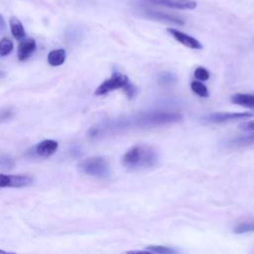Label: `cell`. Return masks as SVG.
<instances>
[{"label": "cell", "mask_w": 254, "mask_h": 254, "mask_svg": "<svg viewBox=\"0 0 254 254\" xmlns=\"http://www.w3.org/2000/svg\"><path fill=\"white\" fill-rule=\"evenodd\" d=\"M9 25H10L11 34L16 40L21 41L25 38L26 32H25L24 26L17 17H11L9 20Z\"/></svg>", "instance_id": "7c38bea8"}, {"label": "cell", "mask_w": 254, "mask_h": 254, "mask_svg": "<svg viewBox=\"0 0 254 254\" xmlns=\"http://www.w3.org/2000/svg\"><path fill=\"white\" fill-rule=\"evenodd\" d=\"M123 89H124L125 93L127 94V96H128L129 98H132V97L135 95V93H136V87H135V85H133L130 81L125 85V87H124Z\"/></svg>", "instance_id": "cb8c5ba5"}, {"label": "cell", "mask_w": 254, "mask_h": 254, "mask_svg": "<svg viewBox=\"0 0 254 254\" xmlns=\"http://www.w3.org/2000/svg\"><path fill=\"white\" fill-rule=\"evenodd\" d=\"M146 250L149 251L150 253H157V254H172V253H177L178 251L167 246H162V245H149L146 247Z\"/></svg>", "instance_id": "ac0fdd59"}, {"label": "cell", "mask_w": 254, "mask_h": 254, "mask_svg": "<svg viewBox=\"0 0 254 254\" xmlns=\"http://www.w3.org/2000/svg\"><path fill=\"white\" fill-rule=\"evenodd\" d=\"M175 79H176L175 75L169 71H163L158 75V82L163 85L171 84L172 82L175 81Z\"/></svg>", "instance_id": "ffe728a7"}, {"label": "cell", "mask_w": 254, "mask_h": 254, "mask_svg": "<svg viewBox=\"0 0 254 254\" xmlns=\"http://www.w3.org/2000/svg\"><path fill=\"white\" fill-rule=\"evenodd\" d=\"M13 42L8 38H3L0 40V57L8 56L13 51Z\"/></svg>", "instance_id": "d6986e66"}, {"label": "cell", "mask_w": 254, "mask_h": 254, "mask_svg": "<svg viewBox=\"0 0 254 254\" xmlns=\"http://www.w3.org/2000/svg\"><path fill=\"white\" fill-rule=\"evenodd\" d=\"M78 167L83 174L95 178H107L110 174L108 162L100 156L87 158L83 160Z\"/></svg>", "instance_id": "3957f363"}, {"label": "cell", "mask_w": 254, "mask_h": 254, "mask_svg": "<svg viewBox=\"0 0 254 254\" xmlns=\"http://www.w3.org/2000/svg\"><path fill=\"white\" fill-rule=\"evenodd\" d=\"M182 120V115L173 110H148L130 117L115 119L100 125L103 133L124 130L127 128H149L174 124Z\"/></svg>", "instance_id": "6da1fadb"}, {"label": "cell", "mask_w": 254, "mask_h": 254, "mask_svg": "<svg viewBox=\"0 0 254 254\" xmlns=\"http://www.w3.org/2000/svg\"><path fill=\"white\" fill-rule=\"evenodd\" d=\"M36 47H37L36 41L32 38H28V39L24 38L23 40H21L17 50L18 60L21 62H24L27 59H29L32 56V54L35 52Z\"/></svg>", "instance_id": "30bf717a"}, {"label": "cell", "mask_w": 254, "mask_h": 254, "mask_svg": "<svg viewBox=\"0 0 254 254\" xmlns=\"http://www.w3.org/2000/svg\"><path fill=\"white\" fill-rule=\"evenodd\" d=\"M34 179L28 175H5L0 174V189L24 188L31 186Z\"/></svg>", "instance_id": "8992f818"}, {"label": "cell", "mask_w": 254, "mask_h": 254, "mask_svg": "<svg viewBox=\"0 0 254 254\" xmlns=\"http://www.w3.org/2000/svg\"><path fill=\"white\" fill-rule=\"evenodd\" d=\"M58 148H59V143L57 141L52 139H46L36 145L35 152L38 156L47 158L55 154Z\"/></svg>", "instance_id": "8fae6325"}, {"label": "cell", "mask_w": 254, "mask_h": 254, "mask_svg": "<svg viewBox=\"0 0 254 254\" xmlns=\"http://www.w3.org/2000/svg\"><path fill=\"white\" fill-rule=\"evenodd\" d=\"M144 15L152 20H157L165 23H171V24H177V25H184L185 20L173 13H168L166 11H159V10H151L146 9L143 11Z\"/></svg>", "instance_id": "52a82bcc"}, {"label": "cell", "mask_w": 254, "mask_h": 254, "mask_svg": "<svg viewBox=\"0 0 254 254\" xmlns=\"http://www.w3.org/2000/svg\"><path fill=\"white\" fill-rule=\"evenodd\" d=\"M5 29H6V22L3 16L0 14V30H5Z\"/></svg>", "instance_id": "484cf974"}, {"label": "cell", "mask_w": 254, "mask_h": 254, "mask_svg": "<svg viewBox=\"0 0 254 254\" xmlns=\"http://www.w3.org/2000/svg\"><path fill=\"white\" fill-rule=\"evenodd\" d=\"M0 253H5V254H6V253H8V252H7V251H4V250H0Z\"/></svg>", "instance_id": "83f0119b"}, {"label": "cell", "mask_w": 254, "mask_h": 254, "mask_svg": "<svg viewBox=\"0 0 254 254\" xmlns=\"http://www.w3.org/2000/svg\"><path fill=\"white\" fill-rule=\"evenodd\" d=\"M190 88L199 97H207L208 96L207 87L200 80H193V81H191Z\"/></svg>", "instance_id": "e0dca14e"}, {"label": "cell", "mask_w": 254, "mask_h": 254, "mask_svg": "<svg viewBox=\"0 0 254 254\" xmlns=\"http://www.w3.org/2000/svg\"><path fill=\"white\" fill-rule=\"evenodd\" d=\"M194 77L197 79V80H200V81H205L209 78V71L202 67V66H197L195 69H194Z\"/></svg>", "instance_id": "44dd1931"}, {"label": "cell", "mask_w": 254, "mask_h": 254, "mask_svg": "<svg viewBox=\"0 0 254 254\" xmlns=\"http://www.w3.org/2000/svg\"><path fill=\"white\" fill-rule=\"evenodd\" d=\"M65 58L66 54L64 49L53 50L48 55V64L52 66H59L64 63Z\"/></svg>", "instance_id": "4fadbf2b"}, {"label": "cell", "mask_w": 254, "mask_h": 254, "mask_svg": "<svg viewBox=\"0 0 254 254\" xmlns=\"http://www.w3.org/2000/svg\"><path fill=\"white\" fill-rule=\"evenodd\" d=\"M147 3L177 10H193L197 3L193 0H145Z\"/></svg>", "instance_id": "ba28073f"}, {"label": "cell", "mask_w": 254, "mask_h": 254, "mask_svg": "<svg viewBox=\"0 0 254 254\" xmlns=\"http://www.w3.org/2000/svg\"><path fill=\"white\" fill-rule=\"evenodd\" d=\"M254 144V132L252 134L248 135H242V136H237L233 139H231L227 145L229 147H243V146H248Z\"/></svg>", "instance_id": "9a60e30c"}, {"label": "cell", "mask_w": 254, "mask_h": 254, "mask_svg": "<svg viewBox=\"0 0 254 254\" xmlns=\"http://www.w3.org/2000/svg\"><path fill=\"white\" fill-rule=\"evenodd\" d=\"M253 116L254 113L251 112H219L208 114L206 116H203L201 119L204 123H224L234 120L247 119Z\"/></svg>", "instance_id": "5b68a950"}, {"label": "cell", "mask_w": 254, "mask_h": 254, "mask_svg": "<svg viewBox=\"0 0 254 254\" xmlns=\"http://www.w3.org/2000/svg\"><path fill=\"white\" fill-rule=\"evenodd\" d=\"M14 166V160L10 157H0V167L11 168Z\"/></svg>", "instance_id": "603a6c76"}, {"label": "cell", "mask_w": 254, "mask_h": 254, "mask_svg": "<svg viewBox=\"0 0 254 254\" xmlns=\"http://www.w3.org/2000/svg\"><path fill=\"white\" fill-rule=\"evenodd\" d=\"M231 101L237 105L254 109V95L246 93H236L231 97Z\"/></svg>", "instance_id": "5bb4252c"}, {"label": "cell", "mask_w": 254, "mask_h": 254, "mask_svg": "<svg viewBox=\"0 0 254 254\" xmlns=\"http://www.w3.org/2000/svg\"><path fill=\"white\" fill-rule=\"evenodd\" d=\"M167 31L177 42L181 43L183 46H185L187 48H190V49H192V50L202 49L201 43L198 40H196L195 38L182 32V31L174 29V28H168Z\"/></svg>", "instance_id": "9c48e42d"}, {"label": "cell", "mask_w": 254, "mask_h": 254, "mask_svg": "<svg viewBox=\"0 0 254 254\" xmlns=\"http://www.w3.org/2000/svg\"><path fill=\"white\" fill-rule=\"evenodd\" d=\"M158 162V154L148 145H135L122 158V164L131 171L145 170L154 167Z\"/></svg>", "instance_id": "7a4b0ae2"}, {"label": "cell", "mask_w": 254, "mask_h": 254, "mask_svg": "<svg viewBox=\"0 0 254 254\" xmlns=\"http://www.w3.org/2000/svg\"><path fill=\"white\" fill-rule=\"evenodd\" d=\"M12 115H13V111H12L11 108L6 107V108L1 109V110H0V122L5 121V120L11 118Z\"/></svg>", "instance_id": "7402d4cb"}, {"label": "cell", "mask_w": 254, "mask_h": 254, "mask_svg": "<svg viewBox=\"0 0 254 254\" xmlns=\"http://www.w3.org/2000/svg\"><path fill=\"white\" fill-rule=\"evenodd\" d=\"M128 82L129 78L127 75L119 71H114L109 78L105 79L101 84L97 86L94 93L95 95H105L111 91L124 88Z\"/></svg>", "instance_id": "277c9868"}, {"label": "cell", "mask_w": 254, "mask_h": 254, "mask_svg": "<svg viewBox=\"0 0 254 254\" xmlns=\"http://www.w3.org/2000/svg\"><path fill=\"white\" fill-rule=\"evenodd\" d=\"M6 76V73L3 70H0V78H3Z\"/></svg>", "instance_id": "4316f807"}, {"label": "cell", "mask_w": 254, "mask_h": 254, "mask_svg": "<svg viewBox=\"0 0 254 254\" xmlns=\"http://www.w3.org/2000/svg\"><path fill=\"white\" fill-rule=\"evenodd\" d=\"M240 128L244 131H249V132H254V120L252 121H247L242 124H240Z\"/></svg>", "instance_id": "d4e9b609"}, {"label": "cell", "mask_w": 254, "mask_h": 254, "mask_svg": "<svg viewBox=\"0 0 254 254\" xmlns=\"http://www.w3.org/2000/svg\"><path fill=\"white\" fill-rule=\"evenodd\" d=\"M233 232L236 234H244L249 232H254V218L250 220H244L241 222H238L234 228Z\"/></svg>", "instance_id": "2e32d148"}]
</instances>
